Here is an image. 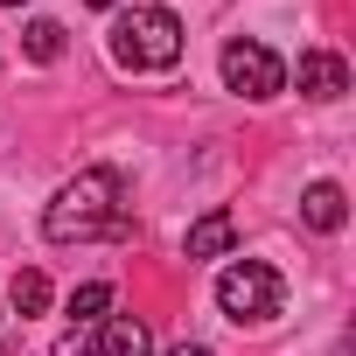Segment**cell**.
<instances>
[{
	"instance_id": "obj_1",
	"label": "cell",
	"mask_w": 356,
	"mask_h": 356,
	"mask_svg": "<svg viewBox=\"0 0 356 356\" xmlns=\"http://www.w3.org/2000/svg\"><path fill=\"white\" fill-rule=\"evenodd\" d=\"M126 182L112 168H84L77 182H63L56 189V203H49V217H42V231L56 238V245H91V238H119L126 231Z\"/></svg>"
},
{
	"instance_id": "obj_2",
	"label": "cell",
	"mask_w": 356,
	"mask_h": 356,
	"mask_svg": "<svg viewBox=\"0 0 356 356\" xmlns=\"http://www.w3.org/2000/svg\"><path fill=\"white\" fill-rule=\"evenodd\" d=\"M112 56L126 70H168L175 56H182V22H175L168 8H133L112 22Z\"/></svg>"
},
{
	"instance_id": "obj_3",
	"label": "cell",
	"mask_w": 356,
	"mask_h": 356,
	"mask_svg": "<svg viewBox=\"0 0 356 356\" xmlns=\"http://www.w3.org/2000/svg\"><path fill=\"white\" fill-rule=\"evenodd\" d=\"M280 300H286V280H280L273 266H259V259H238V266L217 280V307H224L231 321H273Z\"/></svg>"
},
{
	"instance_id": "obj_4",
	"label": "cell",
	"mask_w": 356,
	"mask_h": 356,
	"mask_svg": "<svg viewBox=\"0 0 356 356\" xmlns=\"http://www.w3.org/2000/svg\"><path fill=\"white\" fill-rule=\"evenodd\" d=\"M224 84L238 91V98H273L280 84H286V70H280V56L266 49V42H224Z\"/></svg>"
},
{
	"instance_id": "obj_5",
	"label": "cell",
	"mask_w": 356,
	"mask_h": 356,
	"mask_svg": "<svg viewBox=\"0 0 356 356\" xmlns=\"http://www.w3.org/2000/svg\"><path fill=\"white\" fill-rule=\"evenodd\" d=\"M300 91H307V98H342V91H349V63H342L335 49H307V56H300Z\"/></svg>"
},
{
	"instance_id": "obj_6",
	"label": "cell",
	"mask_w": 356,
	"mask_h": 356,
	"mask_svg": "<svg viewBox=\"0 0 356 356\" xmlns=\"http://www.w3.org/2000/svg\"><path fill=\"white\" fill-rule=\"evenodd\" d=\"M231 245H238V217H231V210H210V217L189 224L182 259H217V252H231Z\"/></svg>"
},
{
	"instance_id": "obj_7",
	"label": "cell",
	"mask_w": 356,
	"mask_h": 356,
	"mask_svg": "<svg viewBox=\"0 0 356 356\" xmlns=\"http://www.w3.org/2000/svg\"><path fill=\"white\" fill-rule=\"evenodd\" d=\"M300 217H307L314 231H342V224H349V196H342L335 182H314V189L300 196Z\"/></svg>"
},
{
	"instance_id": "obj_8",
	"label": "cell",
	"mask_w": 356,
	"mask_h": 356,
	"mask_svg": "<svg viewBox=\"0 0 356 356\" xmlns=\"http://www.w3.org/2000/svg\"><path fill=\"white\" fill-rule=\"evenodd\" d=\"M98 356H147V321L140 314H112L98 328Z\"/></svg>"
},
{
	"instance_id": "obj_9",
	"label": "cell",
	"mask_w": 356,
	"mask_h": 356,
	"mask_svg": "<svg viewBox=\"0 0 356 356\" xmlns=\"http://www.w3.org/2000/svg\"><path fill=\"white\" fill-rule=\"evenodd\" d=\"M8 300H15V314L29 321V314H42V307H49V280H42V273L29 266V273H15V286H8Z\"/></svg>"
},
{
	"instance_id": "obj_10",
	"label": "cell",
	"mask_w": 356,
	"mask_h": 356,
	"mask_svg": "<svg viewBox=\"0 0 356 356\" xmlns=\"http://www.w3.org/2000/svg\"><path fill=\"white\" fill-rule=\"evenodd\" d=\"M22 49H29L35 63H56V56H63V29L42 15V22H29V29H22Z\"/></svg>"
},
{
	"instance_id": "obj_11",
	"label": "cell",
	"mask_w": 356,
	"mask_h": 356,
	"mask_svg": "<svg viewBox=\"0 0 356 356\" xmlns=\"http://www.w3.org/2000/svg\"><path fill=\"white\" fill-rule=\"evenodd\" d=\"M105 307H112V286H105V280H91V286L70 293V314H77V321H98Z\"/></svg>"
},
{
	"instance_id": "obj_12",
	"label": "cell",
	"mask_w": 356,
	"mask_h": 356,
	"mask_svg": "<svg viewBox=\"0 0 356 356\" xmlns=\"http://www.w3.org/2000/svg\"><path fill=\"white\" fill-rule=\"evenodd\" d=\"M168 356H210V349L203 342H182V349H168Z\"/></svg>"
},
{
	"instance_id": "obj_13",
	"label": "cell",
	"mask_w": 356,
	"mask_h": 356,
	"mask_svg": "<svg viewBox=\"0 0 356 356\" xmlns=\"http://www.w3.org/2000/svg\"><path fill=\"white\" fill-rule=\"evenodd\" d=\"M0 8H22V0H0Z\"/></svg>"
},
{
	"instance_id": "obj_14",
	"label": "cell",
	"mask_w": 356,
	"mask_h": 356,
	"mask_svg": "<svg viewBox=\"0 0 356 356\" xmlns=\"http://www.w3.org/2000/svg\"><path fill=\"white\" fill-rule=\"evenodd\" d=\"M91 8H112V0H91Z\"/></svg>"
}]
</instances>
